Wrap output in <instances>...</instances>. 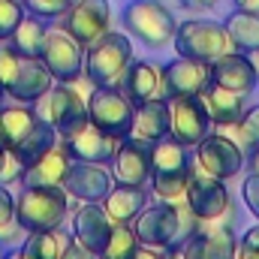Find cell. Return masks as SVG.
I'll use <instances>...</instances> for the list:
<instances>
[{
  "label": "cell",
  "mask_w": 259,
  "mask_h": 259,
  "mask_svg": "<svg viewBox=\"0 0 259 259\" xmlns=\"http://www.w3.org/2000/svg\"><path fill=\"white\" fill-rule=\"evenodd\" d=\"M193 178V154L172 136L151 145V178L148 190L157 202H184Z\"/></svg>",
  "instance_id": "obj_1"
},
{
  "label": "cell",
  "mask_w": 259,
  "mask_h": 259,
  "mask_svg": "<svg viewBox=\"0 0 259 259\" xmlns=\"http://www.w3.org/2000/svg\"><path fill=\"white\" fill-rule=\"evenodd\" d=\"M133 229H136L139 244L178 250L196 229V220L184 202H151L133 220Z\"/></svg>",
  "instance_id": "obj_2"
},
{
  "label": "cell",
  "mask_w": 259,
  "mask_h": 259,
  "mask_svg": "<svg viewBox=\"0 0 259 259\" xmlns=\"http://www.w3.org/2000/svg\"><path fill=\"white\" fill-rule=\"evenodd\" d=\"M184 205L193 214L196 226L199 223L232 226V220H235V202H232V193H229L226 181L202 172L196 163H193V178H190L187 193H184Z\"/></svg>",
  "instance_id": "obj_3"
},
{
  "label": "cell",
  "mask_w": 259,
  "mask_h": 259,
  "mask_svg": "<svg viewBox=\"0 0 259 259\" xmlns=\"http://www.w3.org/2000/svg\"><path fill=\"white\" fill-rule=\"evenodd\" d=\"M15 217L24 235L39 232V229H58L69 217V193L64 187L24 184L21 193L15 196Z\"/></svg>",
  "instance_id": "obj_4"
},
{
  "label": "cell",
  "mask_w": 259,
  "mask_h": 259,
  "mask_svg": "<svg viewBox=\"0 0 259 259\" xmlns=\"http://www.w3.org/2000/svg\"><path fill=\"white\" fill-rule=\"evenodd\" d=\"M133 61L136 58L127 33L106 30L94 46L84 49V78L94 88H118Z\"/></svg>",
  "instance_id": "obj_5"
},
{
  "label": "cell",
  "mask_w": 259,
  "mask_h": 259,
  "mask_svg": "<svg viewBox=\"0 0 259 259\" xmlns=\"http://www.w3.org/2000/svg\"><path fill=\"white\" fill-rule=\"evenodd\" d=\"M172 49L178 58H196L205 64H214L217 58H223L232 46H229V33L223 27V21H211V18H187L175 27L172 36Z\"/></svg>",
  "instance_id": "obj_6"
},
{
  "label": "cell",
  "mask_w": 259,
  "mask_h": 259,
  "mask_svg": "<svg viewBox=\"0 0 259 259\" xmlns=\"http://www.w3.org/2000/svg\"><path fill=\"white\" fill-rule=\"evenodd\" d=\"M121 21H124V30H127L130 36H136L148 49H166V46H172L175 27H178L175 15L160 0H133V3H127Z\"/></svg>",
  "instance_id": "obj_7"
},
{
  "label": "cell",
  "mask_w": 259,
  "mask_h": 259,
  "mask_svg": "<svg viewBox=\"0 0 259 259\" xmlns=\"http://www.w3.org/2000/svg\"><path fill=\"white\" fill-rule=\"evenodd\" d=\"M33 106L42 121L58 130L61 139L88 124V97H81V91L72 81H55L52 91Z\"/></svg>",
  "instance_id": "obj_8"
},
{
  "label": "cell",
  "mask_w": 259,
  "mask_h": 259,
  "mask_svg": "<svg viewBox=\"0 0 259 259\" xmlns=\"http://www.w3.org/2000/svg\"><path fill=\"white\" fill-rule=\"evenodd\" d=\"M133 115L136 106L121 88H94L88 97V121L118 142L133 133Z\"/></svg>",
  "instance_id": "obj_9"
},
{
  "label": "cell",
  "mask_w": 259,
  "mask_h": 259,
  "mask_svg": "<svg viewBox=\"0 0 259 259\" xmlns=\"http://www.w3.org/2000/svg\"><path fill=\"white\" fill-rule=\"evenodd\" d=\"M193 163L214 175V178H235L247 166V154L238 148V142L226 133H208L199 145L193 148Z\"/></svg>",
  "instance_id": "obj_10"
},
{
  "label": "cell",
  "mask_w": 259,
  "mask_h": 259,
  "mask_svg": "<svg viewBox=\"0 0 259 259\" xmlns=\"http://www.w3.org/2000/svg\"><path fill=\"white\" fill-rule=\"evenodd\" d=\"M39 61L55 81H78V75H84V46L72 39L64 27H55L46 33Z\"/></svg>",
  "instance_id": "obj_11"
},
{
  "label": "cell",
  "mask_w": 259,
  "mask_h": 259,
  "mask_svg": "<svg viewBox=\"0 0 259 259\" xmlns=\"http://www.w3.org/2000/svg\"><path fill=\"white\" fill-rule=\"evenodd\" d=\"M169 100V136L184 148H196L208 133L211 118L202 97H166Z\"/></svg>",
  "instance_id": "obj_12"
},
{
  "label": "cell",
  "mask_w": 259,
  "mask_h": 259,
  "mask_svg": "<svg viewBox=\"0 0 259 259\" xmlns=\"http://www.w3.org/2000/svg\"><path fill=\"white\" fill-rule=\"evenodd\" d=\"M163 97H202L211 88V64L196 58H175L160 66Z\"/></svg>",
  "instance_id": "obj_13"
},
{
  "label": "cell",
  "mask_w": 259,
  "mask_h": 259,
  "mask_svg": "<svg viewBox=\"0 0 259 259\" xmlns=\"http://www.w3.org/2000/svg\"><path fill=\"white\" fill-rule=\"evenodd\" d=\"M112 24V3L109 0H75L64 15V30L78 39L84 49L94 46Z\"/></svg>",
  "instance_id": "obj_14"
},
{
  "label": "cell",
  "mask_w": 259,
  "mask_h": 259,
  "mask_svg": "<svg viewBox=\"0 0 259 259\" xmlns=\"http://www.w3.org/2000/svg\"><path fill=\"white\" fill-rule=\"evenodd\" d=\"M115 184H130V187H145L151 178V145L127 136L118 142L112 160H109Z\"/></svg>",
  "instance_id": "obj_15"
},
{
  "label": "cell",
  "mask_w": 259,
  "mask_h": 259,
  "mask_svg": "<svg viewBox=\"0 0 259 259\" xmlns=\"http://www.w3.org/2000/svg\"><path fill=\"white\" fill-rule=\"evenodd\" d=\"M112 187H115V178H112V169L106 163L72 160L69 169H66L64 190L69 193V199H78V202H103Z\"/></svg>",
  "instance_id": "obj_16"
},
{
  "label": "cell",
  "mask_w": 259,
  "mask_h": 259,
  "mask_svg": "<svg viewBox=\"0 0 259 259\" xmlns=\"http://www.w3.org/2000/svg\"><path fill=\"white\" fill-rule=\"evenodd\" d=\"M181 250L187 259H238V232L232 226L199 223Z\"/></svg>",
  "instance_id": "obj_17"
},
{
  "label": "cell",
  "mask_w": 259,
  "mask_h": 259,
  "mask_svg": "<svg viewBox=\"0 0 259 259\" xmlns=\"http://www.w3.org/2000/svg\"><path fill=\"white\" fill-rule=\"evenodd\" d=\"M211 81L226 88V91H235L241 97H250L259 84V69L250 55L229 49L223 58H217L211 64Z\"/></svg>",
  "instance_id": "obj_18"
},
{
  "label": "cell",
  "mask_w": 259,
  "mask_h": 259,
  "mask_svg": "<svg viewBox=\"0 0 259 259\" xmlns=\"http://www.w3.org/2000/svg\"><path fill=\"white\" fill-rule=\"evenodd\" d=\"M52 84H55V78H52V72L46 69V64H42L39 58H21L15 75H12L9 84H6V97H9L12 103H27V106H33V103H39V100L52 91Z\"/></svg>",
  "instance_id": "obj_19"
},
{
  "label": "cell",
  "mask_w": 259,
  "mask_h": 259,
  "mask_svg": "<svg viewBox=\"0 0 259 259\" xmlns=\"http://www.w3.org/2000/svg\"><path fill=\"white\" fill-rule=\"evenodd\" d=\"M61 142H64L66 154H69L72 160L106 163V166H109V160H112V154H115V148H118V139H115V136L103 133L100 127H94L91 121H88L81 130H75V133L64 136Z\"/></svg>",
  "instance_id": "obj_20"
},
{
  "label": "cell",
  "mask_w": 259,
  "mask_h": 259,
  "mask_svg": "<svg viewBox=\"0 0 259 259\" xmlns=\"http://www.w3.org/2000/svg\"><path fill=\"white\" fill-rule=\"evenodd\" d=\"M112 226H115V223H112V217L106 214L103 202H81V205L75 208V214H72V238H75L78 244H84L88 250H94V253L103 250V244H106Z\"/></svg>",
  "instance_id": "obj_21"
},
{
  "label": "cell",
  "mask_w": 259,
  "mask_h": 259,
  "mask_svg": "<svg viewBox=\"0 0 259 259\" xmlns=\"http://www.w3.org/2000/svg\"><path fill=\"white\" fill-rule=\"evenodd\" d=\"M72 157L66 154L64 142L58 139V145H52L39 160H33L30 166H24L21 172V184H36V187H64L66 169H69Z\"/></svg>",
  "instance_id": "obj_22"
},
{
  "label": "cell",
  "mask_w": 259,
  "mask_h": 259,
  "mask_svg": "<svg viewBox=\"0 0 259 259\" xmlns=\"http://www.w3.org/2000/svg\"><path fill=\"white\" fill-rule=\"evenodd\" d=\"M151 190L148 184L145 187H130V184H115L106 199H103V208L106 214L112 217V223H133L148 205H151Z\"/></svg>",
  "instance_id": "obj_23"
},
{
  "label": "cell",
  "mask_w": 259,
  "mask_h": 259,
  "mask_svg": "<svg viewBox=\"0 0 259 259\" xmlns=\"http://www.w3.org/2000/svg\"><path fill=\"white\" fill-rule=\"evenodd\" d=\"M136 139L154 145L160 139L169 136V100L166 97H154L148 103H139L136 106V115H133V133Z\"/></svg>",
  "instance_id": "obj_24"
},
{
  "label": "cell",
  "mask_w": 259,
  "mask_h": 259,
  "mask_svg": "<svg viewBox=\"0 0 259 259\" xmlns=\"http://www.w3.org/2000/svg\"><path fill=\"white\" fill-rule=\"evenodd\" d=\"M118 88H121L130 100H133V106L148 103V100H154V97H163L160 66L148 64V61H133L130 69H127V75L121 78V84H118Z\"/></svg>",
  "instance_id": "obj_25"
},
{
  "label": "cell",
  "mask_w": 259,
  "mask_h": 259,
  "mask_svg": "<svg viewBox=\"0 0 259 259\" xmlns=\"http://www.w3.org/2000/svg\"><path fill=\"white\" fill-rule=\"evenodd\" d=\"M39 112L36 106L18 103V106H0V148L12 151L30 130L36 127Z\"/></svg>",
  "instance_id": "obj_26"
},
{
  "label": "cell",
  "mask_w": 259,
  "mask_h": 259,
  "mask_svg": "<svg viewBox=\"0 0 259 259\" xmlns=\"http://www.w3.org/2000/svg\"><path fill=\"white\" fill-rule=\"evenodd\" d=\"M202 100H205V109H208V118H211L214 127H232L244 115V100L247 97H241L235 91H226V88L211 81V88L202 94Z\"/></svg>",
  "instance_id": "obj_27"
},
{
  "label": "cell",
  "mask_w": 259,
  "mask_h": 259,
  "mask_svg": "<svg viewBox=\"0 0 259 259\" xmlns=\"http://www.w3.org/2000/svg\"><path fill=\"white\" fill-rule=\"evenodd\" d=\"M223 27L229 33L232 52H244V55L259 52V12L235 9V12H229V18L223 21Z\"/></svg>",
  "instance_id": "obj_28"
},
{
  "label": "cell",
  "mask_w": 259,
  "mask_h": 259,
  "mask_svg": "<svg viewBox=\"0 0 259 259\" xmlns=\"http://www.w3.org/2000/svg\"><path fill=\"white\" fill-rule=\"evenodd\" d=\"M72 235L64 232V226L58 229H39V232H27V238L21 241V256L24 259H58L64 253L66 241Z\"/></svg>",
  "instance_id": "obj_29"
},
{
  "label": "cell",
  "mask_w": 259,
  "mask_h": 259,
  "mask_svg": "<svg viewBox=\"0 0 259 259\" xmlns=\"http://www.w3.org/2000/svg\"><path fill=\"white\" fill-rule=\"evenodd\" d=\"M58 139H61V136H58V130L52 127L49 121H42V118H39V121H36V127L30 130V133H27V136H24V139L9 151V154H12L21 166H30V163H33V160H39L52 145H58Z\"/></svg>",
  "instance_id": "obj_30"
},
{
  "label": "cell",
  "mask_w": 259,
  "mask_h": 259,
  "mask_svg": "<svg viewBox=\"0 0 259 259\" xmlns=\"http://www.w3.org/2000/svg\"><path fill=\"white\" fill-rule=\"evenodd\" d=\"M46 33H49L46 21L36 18V15H30V12H24V18L18 21V27L12 30V36H9L6 42H9L18 55H24V58H39L42 42H46Z\"/></svg>",
  "instance_id": "obj_31"
},
{
  "label": "cell",
  "mask_w": 259,
  "mask_h": 259,
  "mask_svg": "<svg viewBox=\"0 0 259 259\" xmlns=\"http://www.w3.org/2000/svg\"><path fill=\"white\" fill-rule=\"evenodd\" d=\"M136 247H139V238H136L133 223H115L97 259H130Z\"/></svg>",
  "instance_id": "obj_32"
},
{
  "label": "cell",
  "mask_w": 259,
  "mask_h": 259,
  "mask_svg": "<svg viewBox=\"0 0 259 259\" xmlns=\"http://www.w3.org/2000/svg\"><path fill=\"white\" fill-rule=\"evenodd\" d=\"M21 226L15 217V196L9 193L6 184H0V244H15L21 238Z\"/></svg>",
  "instance_id": "obj_33"
},
{
  "label": "cell",
  "mask_w": 259,
  "mask_h": 259,
  "mask_svg": "<svg viewBox=\"0 0 259 259\" xmlns=\"http://www.w3.org/2000/svg\"><path fill=\"white\" fill-rule=\"evenodd\" d=\"M232 130H235V142H238V148L250 157L253 151L259 148V106H253V109H244V115L232 124Z\"/></svg>",
  "instance_id": "obj_34"
},
{
  "label": "cell",
  "mask_w": 259,
  "mask_h": 259,
  "mask_svg": "<svg viewBox=\"0 0 259 259\" xmlns=\"http://www.w3.org/2000/svg\"><path fill=\"white\" fill-rule=\"evenodd\" d=\"M72 3H75V0H21L24 12H30V15H36V18H42V21H58V18H64Z\"/></svg>",
  "instance_id": "obj_35"
},
{
  "label": "cell",
  "mask_w": 259,
  "mask_h": 259,
  "mask_svg": "<svg viewBox=\"0 0 259 259\" xmlns=\"http://www.w3.org/2000/svg\"><path fill=\"white\" fill-rule=\"evenodd\" d=\"M21 18H24L21 0H0V42H6L12 36V30L18 27Z\"/></svg>",
  "instance_id": "obj_36"
},
{
  "label": "cell",
  "mask_w": 259,
  "mask_h": 259,
  "mask_svg": "<svg viewBox=\"0 0 259 259\" xmlns=\"http://www.w3.org/2000/svg\"><path fill=\"white\" fill-rule=\"evenodd\" d=\"M241 199H244V208L259 220V172H250L241 184Z\"/></svg>",
  "instance_id": "obj_37"
},
{
  "label": "cell",
  "mask_w": 259,
  "mask_h": 259,
  "mask_svg": "<svg viewBox=\"0 0 259 259\" xmlns=\"http://www.w3.org/2000/svg\"><path fill=\"white\" fill-rule=\"evenodd\" d=\"M58 259H97V253H94V250H88L84 244H78L75 238H69V241H66V247H64V253H61Z\"/></svg>",
  "instance_id": "obj_38"
},
{
  "label": "cell",
  "mask_w": 259,
  "mask_h": 259,
  "mask_svg": "<svg viewBox=\"0 0 259 259\" xmlns=\"http://www.w3.org/2000/svg\"><path fill=\"white\" fill-rule=\"evenodd\" d=\"M238 250H259V220L241 232V238H238Z\"/></svg>",
  "instance_id": "obj_39"
},
{
  "label": "cell",
  "mask_w": 259,
  "mask_h": 259,
  "mask_svg": "<svg viewBox=\"0 0 259 259\" xmlns=\"http://www.w3.org/2000/svg\"><path fill=\"white\" fill-rule=\"evenodd\" d=\"M130 259H169V250H163V247H148V244H139L136 250H133V256Z\"/></svg>",
  "instance_id": "obj_40"
},
{
  "label": "cell",
  "mask_w": 259,
  "mask_h": 259,
  "mask_svg": "<svg viewBox=\"0 0 259 259\" xmlns=\"http://www.w3.org/2000/svg\"><path fill=\"white\" fill-rule=\"evenodd\" d=\"M235 9H244V12H259V0H235Z\"/></svg>",
  "instance_id": "obj_41"
},
{
  "label": "cell",
  "mask_w": 259,
  "mask_h": 259,
  "mask_svg": "<svg viewBox=\"0 0 259 259\" xmlns=\"http://www.w3.org/2000/svg\"><path fill=\"white\" fill-rule=\"evenodd\" d=\"M247 160H250V172H259V148L250 154V157H247Z\"/></svg>",
  "instance_id": "obj_42"
},
{
  "label": "cell",
  "mask_w": 259,
  "mask_h": 259,
  "mask_svg": "<svg viewBox=\"0 0 259 259\" xmlns=\"http://www.w3.org/2000/svg\"><path fill=\"white\" fill-rule=\"evenodd\" d=\"M187 3H193V6H202V9H208V6H214V3H220V0H187Z\"/></svg>",
  "instance_id": "obj_43"
},
{
  "label": "cell",
  "mask_w": 259,
  "mask_h": 259,
  "mask_svg": "<svg viewBox=\"0 0 259 259\" xmlns=\"http://www.w3.org/2000/svg\"><path fill=\"white\" fill-rule=\"evenodd\" d=\"M238 259H259V250H238Z\"/></svg>",
  "instance_id": "obj_44"
},
{
  "label": "cell",
  "mask_w": 259,
  "mask_h": 259,
  "mask_svg": "<svg viewBox=\"0 0 259 259\" xmlns=\"http://www.w3.org/2000/svg\"><path fill=\"white\" fill-rule=\"evenodd\" d=\"M169 259H187V256H184V250L178 247V250H169Z\"/></svg>",
  "instance_id": "obj_45"
},
{
  "label": "cell",
  "mask_w": 259,
  "mask_h": 259,
  "mask_svg": "<svg viewBox=\"0 0 259 259\" xmlns=\"http://www.w3.org/2000/svg\"><path fill=\"white\" fill-rule=\"evenodd\" d=\"M3 259H24V256H21V250H9V253H3Z\"/></svg>",
  "instance_id": "obj_46"
},
{
  "label": "cell",
  "mask_w": 259,
  "mask_h": 259,
  "mask_svg": "<svg viewBox=\"0 0 259 259\" xmlns=\"http://www.w3.org/2000/svg\"><path fill=\"white\" fill-rule=\"evenodd\" d=\"M3 163H6V151L0 148V172H3Z\"/></svg>",
  "instance_id": "obj_47"
},
{
  "label": "cell",
  "mask_w": 259,
  "mask_h": 259,
  "mask_svg": "<svg viewBox=\"0 0 259 259\" xmlns=\"http://www.w3.org/2000/svg\"><path fill=\"white\" fill-rule=\"evenodd\" d=\"M3 100H6V91H3V84H0V106H3Z\"/></svg>",
  "instance_id": "obj_48"
},
{
  "label": "cell",
  "mask_w": 259,
  "mask_h": 259,
  "mask_svg": "<svg viewBox=\"0 0 259 259\" xmlns=\"http://www.w3.org/2000/svg\"><path fill=\"white\" fill-rule=\"evenodd\" d=\"M3 253H6V250H3V244H0V259H3Z\"/></svg>",
  "instance_id": "obj_49"
}]
</instances>
